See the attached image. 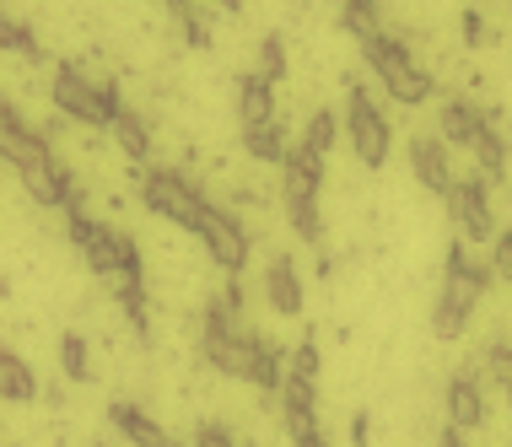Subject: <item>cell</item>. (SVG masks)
I'll use <instances>...</instances> for the list:
<instances>
[{"instance_id":"obj_15","label":"cell","mask_w":512,"mask_h":447,"mask_svg":"<svg viewBox=\"0 0 512 447\" xmlns=\"http://www.w3.org/2000/svg\"><path fill=\"white\" fill-rule=\"evenodd\" d=\"M232 97H238V124H243V130L281 119V108H275V81L259 76V71H243L238 87H232Z\"/></svg>"},{"instance_id":"obj_11","label":"cell","mask_w":512,"mask_h":447,"mask_svg":"<svg viewBox=\"0 0 512 447\" xmlns=\"http://www.w3.org/2000/svg\"><path fill=\"white\" fill-rule=\"evenodd\" d=\"M442 415H448L453 431H480L491 421V404H486V388H480L475 372H453L448 388H442Z\"/></svg>"},{"instance_id":"obj_27","label":"cell","mask_w":512,"mask_h":447,"mask_svg":"<svg viewBox=\"0 0 512 447\" xmlns=\"http://www.w3.org/2000/svg\"><path fill=\"white\" fill-rule=\"evenodd\" d=\"M259 76H270V81L286 76V44H281V33H265V44H259Z\"/></svg>"},{"instance_id":"obj_14","label":"cell","mask_w":512,"mask_h":447,"mask_svg":"<svg viewBox=\"0 0 512 447\" xmlns=\"http://www.w3.org/2000/svg\"><path fill=\"white\" fill-rule=\"evenodd\" d=\"M486 124H491V114L480 103H469V97H448V103L437 108V135L453 151H475V141L486 135Z\"/></svg>"},{"instance_id":"obj_17","label":"cell","mask_w":512,"mask_h":447,"mask_svg":"<svg viewBox=\"0 0 512 447\" xmlns=\"http://www.w3.org/2000/svg\"><path fill=\"white\" fill-rule=\"evenodd\" d=\"M0 399L11 404V410H27V404L38 399V377H33V367H27V361L11 351H0Z\"/></svg>"},{"instance_id":"obj_21","label":"cell","mask_w":512,"mask_h":447,"mask_svg":"<svg viewBox=\"0 0 512 447\" xmlns=\"http://www.w3.org/2000/svg\"><path fill=\"white\" fill-rule=\"evenodd\" d=\"M281 211L302 243H324V211H318V200H281Z\"/></svg>"},{"instance_id":"obj_1","label":"cell","mask_w":512,"mask_h":447,"mask_svg":"<svg viewBox=\"0 0 512 447\" xmlns=\"http://www.w3.org/2000/svg\"><path fill=\"white\" fill-rule=\"evenodd\" d=\"M0 146H6V162L17 173L22 194L33 205H49V211H65V205H81V189L76 178L54 162L49 151V135H38L33 124L22 119L17 103H0Z\"/></svg>"},{"instance_id":"obj_9","label":"cell","mask_w":512,"mask_h":447,"mask_svg":"<svg viewBox=\"0 0 512 447\" xmlns=\"http://www.w3.org/2000/svg\"><path fill=\"white\" fill-rule=\"evenodd\" d=\"M275 399H281V404H275V415H281V426H286V437H292V442L324 431V421H318V383L286 372V383H281V394H275Z\"/></svg>"},{"instance_id":"obj_23","label":"cell","mask_w":512,"mask_h":447,"mask_svg":"<svg viewBox=\"0 0 512 447\" xmlns=\"http://www.w3.org/2000/svg\"><path fill=\"white\" fill-rule=\"evenodd\" d=\"M60 372L71 383H92V351L81 334H60Z\"/></svg>"},{"instance_id":"obj_12","label":"cell","mask_w":512,"mask_h":447,"mask_svg":"<svg viewBox=\"0 0 512 447\" xmlns=\"http://www.w3.org/2000/svg\"><path fill=\"white\" fill-rule=\"evenodd\" d=\"M103 415H108V426H114L130 447H178V442H173V431L162 426L157 415L146 410V404H135V399H114V404H103Z\"/></svg>"},{"instance_id":"obj_22","label":"cell","mask_w":512,"mask_h":447,"mask_svg":"<svg viewBox=\"0 0 512 447\" xmlns=\"http://www.w3.org/2000/svg\"><path fill=\"white\" fill-rule=\"evenodd\" d=\"M0 44H6V54H22V65H38V60H44L33 27L17 22V17H0Z\"/></svg>"},{"instance_id":"obj_29","label":"cell","mask_w":512,"mask_h":447,"mask_svg":"<svg viewBox=\"0 0 512 447\" xmlns=\"http://www.w3.org/2000/svg\"><path fill=\"white\" fill-rule=\"evenodd\" d=\"M491 270L502 275V281H507V291H512V232H502V237L491 243Z\"/></svg>"},{"instance_id":"obj_8","label":"cell","mask_w":512,"mask_h":447,"mask_svg":"<svg viewBox=\"0 0 512 447\" xmlns=\"http://www.w3.org/2000/svg\"><path fill=\"white\" fill-rule=\"evenodd\" d=\"M491 259H469V248L464 243H453L448 248V264H442V297H453V302H464L469 313L480 307V297L491 291Z\"/></svg>"},{"instance_id":"obj_20","label":"cell","mask_w":512,"mask_h":447,"mask_svg":"<svg viewBox=\"0 0 512 447\" xmlns=\"http://www.w3.org/2000/svg\"><path fill=\"white\" fill-rule=\"evenodd\" d=\"M340 22H345V33H351L356 44H367V38H378V33H383V11H378V0H345V6H340Z\"/></svg>"},{"instance_id":"obj_33","label":"cell","mask_w":512,"mask_h":447,"mask_svg":"<svg viewBox=\"0 0 512 447\" xmlns=\"http://www.w3.org/2000/svg\"><path fill=\"white\" fill-rule=\"evenodd\" d=\"M92 447H108V442H92Z\"/></svg>"},{"instance_id":"obj_18","label":"cell","mask_w":512,"mask_h":447,"mask_svg":"<svg viewBox=\"0 0 512 447\" xmlns=\"http://www.w3.org/2000/svg\"><path fill=\"white\" fill-rule=\"evenodd\" d=\"M108 135H114V146H119V151H124V157H130L135 167L151 162V124H146L141 114H135V108H124V114L114 119V130H108Z\"/></svg>"},{"instance_id":"obj_25","label":"cell","mask_w":512,"mask_h":447,"mask_svg":"<svg viewBox=\"0 0 512 447\" xmlns=\"http://www.w3.org/2000/svg\"><path fill=\"white\" fill-rule=\"evenodd\" d=\"M335 135H340V119L329 114V108H318V114H308V130H302V141H308V146L318 151V157H329Z\"/></svg>"},{"instance_id":"obj_31","label":"cell","mask_w":512,"mask_h":447,"mask_svg":"<svg viewBox=\"0 0 512 447\" xmlns=\"http://www.w3.org/2000/svg\"><path fill=\"white\" fill-rule=\"evenodd\" d=\"M437 447H469V442H464V431L442 426V431H437Z\"/></svg>"},{"instance_id":"obj_28","label":"cell","mask_w":512,"mask_h":447,"mask_svg":"<svg viewBox=\"0 0 512 447\" xmlns=\"http://www.w3.org/2000/svg\"><path fill=\"white\" fill-rule=\"evenodd\" d=\"M286 372H297V377H308V383H318V372H324V361H318V345L302 340L297 351L286 356Z\"/></svg>"},{"instance_id":"obj_6","label":"cell","mask_w":512,"mask_h":447,"mask_svg":"<svg viewBox=\"0 0 512 447\" xmlns=\"http://www.w3.org/2000/svg\"><path fill=\"white\" fill-rule=\"evenodd\" d=\"M195 237L205 243V254H211V264H216V270H227V275H243V264H248V232H243V221L232 216L227 205L205 200Z\"/></svg>"},{"instance_id":"obj_26","label":"cell","mask_w":512,"mask_h":447,"mask_svg":"<svg viewBox=\"0 0 512 447\" xmlns=\"http://www.w3.org/2000/svg\"><path fill=\"white\" fill-rule=\"evenodd\" d=\"M189 447H248V442H243L227 421H200L195 437H189Z\"/></svg>"},{"instance_id":"obj_32","label":"cell","mask_w":512,"mask_h":447,"mask_svg":"<svg viewBox=\"0 0 512 447\" xmlns=\"http://www.w3.org/2000/svg\"><path fill=\"white\" fill-rule=\"evenodd\" d=\"M292 447H329V437L318 431V437H302V442H292Z\"/></svg>"},{"instance_id":"obj_19","label":"cell","mask_w":512,"mask_h":447,"mask_svg":"<svg viewBox=\"0 0 512 447\" xmlns=\"http://www.w3.org/2000/svg\"><path fill=\"white\" fill-rule=\"evenodd\" d=\"M243 151L254 162H275V167H281L286 151H292V141H286V124L275 119V124H254V130H243Z\"/></svg>"},{"instance_id":"obj_30","label":"cell","mask_w":512,"mask_h":447,"mask_svg":"<svg viewBox=\"0 0 512 447\" xmlns=\"http://www.w3.org/2000/svg\"><path fill=\"white\" fill-rule=\"evenodd\" d=\"M459 27H464V38H469V44H486V22H480V11H464Z\"/></svg>"},{"instance_id":"obj_2","label":"cell","mask_w":512,"mask_h":447,"mask_svg":"<svg viewBox=\"0 0 512 447\" xmlns=\"http://www.w3.org/2000/svg\"><path fill=\"white\" fill-rule=\"evenodd\" d=\"M49 97H54V108H60V119L87 124V130H114V119L124 114L114 81H92L81 65H54Z\"/></svg>"},{"instance_id":"obj_24","label":"cell","mask_w":512,"mask_h":447,"mask_svg":"<svg viewBox=\"0 0 512 447\" xmlns=\"http://www.w3.org/2000/svg\"><path fill=\"white\" fill-rule=\"evenodd\" d=\"M480 367H486V377H496L502 394H512V340H491L486 356H480Z\"/></svg>"},{"instance_id":"obj_34","label":"cell","mask_w":512,"mask_h":447,"mask_svg":"<svg viewBox=\"0 0 512 447\" xmlns=\"http://www.w3.org/2000/svg\"><path fill=\"white\" fill-rule=\"evenodd\" d=\"M178 447H184V442H178Z\"/></svg>"},{"instance_id":"obj_13","label":"cell","mask_w":512,"mask_h":447,"mask_svg":"<svg viewBox=\"0 0 512 447\" xmlns=\"http://www.w3.org/2000/svg\"><path fill=\"white\" fill-rule=\"evenodd\" d=\"M324 194V157L308 141H292L281 162V200H318Z\"/></svg>"},{"instance_id":"obj_5","label":"cell","mask_w":512,"mask_h":447,"mask_svg":"<svg viewBox=\"0 0 512 447\" xmlns=\"http://www.w3.org/2000/svg\"><path fill=\"white\" fill-rule=\"evenodd\" d=\"M345 135H351V151L362 167H383L394 151V130L389 119H383V108L372 103V92L362 81H351V92H345Z\"/></svg>"},{"instance_id":"obj_10","label":"cell","mask_w":512,"mask_h":447,"mask_svg":"<svg viewBox=\"0 0 512 447\" xmlns=\"http://www.w3.org/2000/svg\"><path fill=\"white\" fill-rule=\"evenodd\" d=\"M448 141L442 135H410V173H415V184L421 189H432L442 205H448V194H453V157H448Z\"/></svg>"},{"instance_id":"obj_3","label":"cell","mask_w":512,"mask_h":447,"mask_svg":"<svg viewBox=\"0 0 512 447\" xmlns=\"http://www.w3.org/2000/svg\"><path fill=\"white\" fill-rule=\"evenodd\" d=\"M362 60H367V71L383 81V92H389L399 108H421V103H432V92H437L432 71H426V65L415 60V54L399 44V38H389V33L367 38V44H362Z\"/></svg>"},{"instance_id":"obj_4","label":"cell","mask_w":512,"mask_h":447,"mask_svg":"<svg viewBox=\"0 0 512 447\" xmlns=\"http://www.w3.org/2000/svg\"><path fill=\"white\" fill-rule=\"evenodd\" d=\"M141 205L151 216H162V221H173V227L195 232L200 211H205V194L189 184L178 167H146V173H141Z\"/></svg>"},{"instance_id":"obj_7","label":"cell","mask_w":512,"mask_h":447,"mask_svg":"<svg viewBox=\"0 0 512 447\" xmlns=\"http://www.w3.org/2000/svg\"><path fill=\"white\" fill-rule=\"evenodd\" d=\"M448 216H453V232L464 243H496V211H491V189H486V173L480 178H459L448 194Z\"/></svg>"},{"instance_id":"obj_16","label":"cell","mask_w":512,"mask_h":447,"mask_svg":"<svg viewBox=\"0 0 512 447\" xmlns=\"http://www.w3.org/2000/svg\"><path fill=\"white\" fill-rule=\"evenodd\" d=\"M265 302L281 318H297L302 313V275H297V264L286 259V254H275L265 264Z\"/></svg>"}]
</instances>
